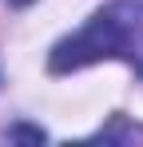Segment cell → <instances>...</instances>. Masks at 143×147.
<instances>
[{
	"instance_id": "obj_1",
	"label": "cell",
	"mask_w": 143,
	"mask_h": 147,
	"mask_svg": "<svg viewBox=\"0 0 143 147\" xmlns=\"http://www.w3.org/2000/svg\"><path fill=\"white\" fill-rule=\"evenodd\" d=\"M107 56H123L143 72V0H111L107 8H99L76 36L52 52V68L72 72Z\"/></svg>"
},
{
	"instance_id": "obj_2",
	"label": "cell",
	"mask_w": 143,
	"mask_h": 147,
	"mask_svg": "<svg viewBox=\"0 0 143 147\" xmlns=\"http://www.w3.org/2000/svg\"><path fill=\"white\" fill-rule=\"evenodd\" d=\"M12 4H28V0H12Z\"/></svg>"
}]
</instances>
